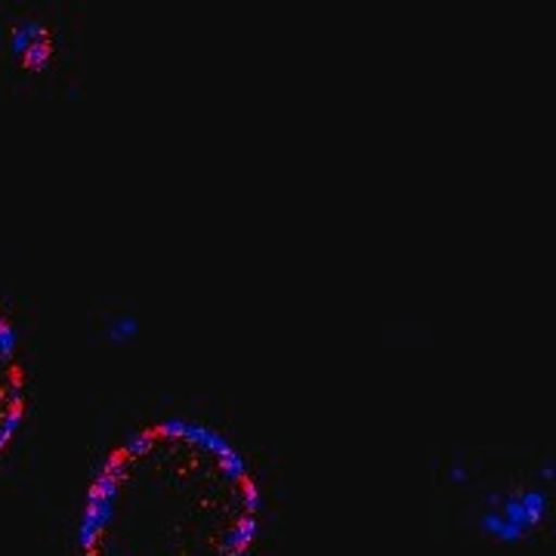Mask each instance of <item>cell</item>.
Instances as JSON below:
<instances>
[{
    "instance_id": "obj_1",
    "label": "cell",
    "mask_w": 556,
    "mask_h": 556,
    "mask_svg": "<svg viewBox=\"0 0 556 556\" xmlns=\"http://www.w3.org/2000/svg\"><path fill=\"white\" fill-rule=\"evenodd\" d=\"M260 485L229 439L186 417L139 427L102 460L78 522L80 556H248Z\"/></svg>"
},
{
    "instance_id": "obj_2",
    "label": "cell",
    "mask_w": 556,
    "mask_h": 556,
    "mask_svg": "<svg viewBox=\"0 0 556 556\" xmlns=\"http://www.w3.org/2000/svg\"><path fill=\"white\" fill-rule=\"evenodd\" d=\"M28 408V368L22 358L20 331L0 303V455L20 433Z\"/></svg>"
}]
</instances>
